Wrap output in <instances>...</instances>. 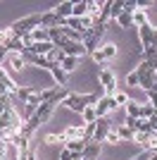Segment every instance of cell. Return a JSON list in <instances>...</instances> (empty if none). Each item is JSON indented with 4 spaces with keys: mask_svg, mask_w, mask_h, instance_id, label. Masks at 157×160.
<instances>
[{
    "mask_svg": "<svg viewBox=\"0 0 157 160\" xmlns=\"http://www.w3.org/2000/svg\"><path fill=\"white\" fill-rule=\"evenodd\" d=\"M117 136H119V141H129V143H133V132H131L129 127H124V124H117Z\"/></svg>",
    "mask_w": 157,
    "mask_h": 160,
    "instance_id": "obj_22",
    "label": "cell"
},
{
    "mask_svg": "<svg viewBox=\"0 0 157 160\" xmlns=\"http://www.w3.org/2000/svg\"><path fill=\"white\" fill-rule=\"evenodd\" d=\"M10 108H14L12 103H10V98H0V115H5Z\"/></svg>",
    "mask_w": 157,
    "mask_h": 160,
    "instance_id": "obj_34",
    "label": "cell"
},
{
    "mask_svg": "<svg viewBox=\"0 0 157 160\" xmlns=\"http://www.w3.org/2000/svg\"><path fill=\"white\" fill-rule=\"evenodd\" d=\"M150 48H157V27H155V31H152V41H150Z\"/></svg>",
    "mask_w": 157,
    "mask_h": 160,
    "instance_id": "obj_37",
    "label": "cell"
},
{
    "mask_svg": "<svg viewBox=\"0 0 157 160\" xmlns=\"http://www.w3.org/2000/svg\"><path fill=\"white\" fill-rule=\"evenodd\" d=\"M112 98H114V103H117V108H126V103H129V93H124V91H114V93H112Z\"/></svg>",
    "mask_w": 157,
    "mask_h": 160,
    "instance_id": "obj_24",
    "label": "cell"
},
{
    "mask_svg": "<svg viewBox=\"0 0 157 160\" xmlns=\"http://www.w3.org/2000/svg\"><path fill=\"white\" fill-rule=\"evenodd\" d=\"M86 143H88V141H83V139H78V141H64V148H67V151H72V153L83 155V148H86Z\"/></svg>",
    "mask_w": 157,
    "mask_h": 160,
    "instance_id": "obj_17",
    "label": "cell"
},
{
    "mask_svg": "<svg viewBox=\"0 0 157 160\" xmlns=\"http://www.w3.org/2000/svg\"><path fill=\"white\" fill-rule=\"evenodd\" d=\"M152 115H155V108H152L150 103H143V105H140V120H150Z\"/></svg>",
    "mask_w": 157,
    "mask_h": 160,
    "instance_id": "obj_26",
    "label": "cell"
},
{
    "mask_svg": "<svg viewBox=\"0 0 157 160\" xmlns=\"http://www.w3.org/2000/svg\"><path fill=\"white\" fill-rule=\"evenodd\" d=\"M100 153H102V143H95V141H91V143H86V148H83V158H81V160H98Z\"/></svg>",
    "mask_w": 157,
    "mask_h": 160,
    "instance_id": "obj_10",
    "label": "cell"
},
{
    "mask_svg": "<svg viewBox=\"0 0 157 160\" xmlns=\"http://www.w3.org/2000/svg\"><path fill=\"white\" fill-rule=\"evenodd\" d=\"M38 27H40V14H29V17H21L14 24H10V31H12L14 38L21 41L24 36H29L33 29H38Z\"/></svg>",
    "mask_w": 157,
    "mask_h": 160,
    "instance_id": "obj_1",
    "label": "cell"
},
{
    "mask_svg": "<svg viewBox=\"0 0 157 160\" xmlns=\"http://www.w3.org/2000/svg\"><path fill=\"white\" fill-rule=\"evenodd\" d=\"M7 62H10V67H12L14 72H24V69H26V62H24V58H21V55H17V53H10Z\"/></svg>",
    "mask_w": 157,
    "mask_h": 160,
    "instance_id": "obj_15",
    "label": "cell"
},
{
    "mask_svg": "<svg viewBox=\"0 0 157 160\" xmlns=\"http://www.w3.org/2000/svg\"><path fill=\"white\" fill-rule=\"evenodd\" d=\"M7 58H10V53H7V48H5V46H0V67H2V62H5Z\"/></svg>",
    "mask_w": 157,
    "mask_h": 160,
    "instance_id": "obj_36",
    "label": "cell"
},
{
    "mask_svg": "<svg viewBox=\"0 0 157 160\" xmlns=\"http://www.w3.org/2000/svg\"><path fill=\"white\" fill-rule=\"evenodd\" d=\"M117 27L119 29H131L133 27V12H121L117 17Z\"/></svg>",
    "mask_w": 157,
    "mask_h": 160,
    "instance_id": "obj_18",
    "label": "cell"
},
{
    "mask_svg": "<svg viewBox=\"0 0 157 160\" xmlns=\"http://www.w3.org/2000/svg\"><path fill=\"white\" fill-rule=\"evenodd\" d=\"M48 72L52 74V79H55V84H57L59 88H67V86H69V84H67V74H64V69H62L57 62H50Z\"/></svg>",
    "mask_w": 157,
    "mask_h": 160,
    "instance_id": "obj_7",
    "label": "cell"
},
{
    "mask_svg": "<svg viewBox=\"0 0 157 160\" xmlns=\"http://www.w3.org/2000/svg\"><path fill=\"white\" fill-rule=\"evenodd\" d=\"M55 108H57V105H55V103H50V100H48V103H40V105H38V110H36V117H38L40 124H45V122L52 117Z\"/></svg>",
    "mask_w": 157,
    "mask_h": 160,
    "instance_id": "obj_8",
    "label": "cell"
},
{
    "mask_svg": "<svg viewBox=\"0 0 157 160\" xmlns=\"http://www.w3.org/2000/svg\"><path fill=\"white\" fill-rule=\"evenodd\" d=\"M100 7H102V2H88V14L93 19H95V14H100Z\"/></svg>",
    "mask_w": 157,
    "mask_h": 160,
    "instance_id": "obj_31",
    "label": "cell"
},
{
    "mask_svg": "<svg viewBox=\"0 0 157 160\" xmlns=\"http://www.w3.org/2000/svg\"><path fill=\"white\" fill-rule=\"evenodd\" d=\"M124 2H126V0H112V7H110V24H117V17L124 12Z\"/></svg>",
    "mask_w": 157,
    "mask_h": 160,
    "instance_id": "obj_13",
    "label": "cell"
},
{
    "mask_svg": "<svg viewBox=\"0 0 157 160\" xmlns=\"http://www.w3.org/2000/svg\"><path fill=\"white\" fill-rule=\"evenodd\" d=\"M86 14H88V0L74 2V12H72V17H76V19H83Z\"/></svg>",
    "mask_w": 157,
    "mask_h": 160,
    "instance_id": "obj_19",
    "label": "cell"
},
{
    "mask_svg": "<svg viewBox=\"0 0 157 160\" xmlns=\"http://www.w3.org/2000/svg\"><path fill=\"white\" fill-rule=\"evenodd\" d=\"M10 38H12V31H10V27H2V29H0V46H5Z\"/></svg>",
    "mask_w": 157,
    "mask_h": 160,
    "instance_id": "obj_29",
    "label": "cell"
},
{
    "mask_svg": "<svg viewBox=\"0 0 157 160\" xmlns=\"http://www.w3.org/2000/svg\"><path fill=\"white\" fill-rule=\"evenodd\" d=\"M36 93V91H33V88H29V86H19V91H17V98L21 100V105H26V103H29V98H31V96Z\"/></svg>",
    "mask_w": 157,
    "mask_h": 160,
    "instance_id": "obj_23",
    "label": "cell"
},
{
    "mask_svg": "<svg viewBox=\"0 0 157 160\" xmlns=\"http://www.w3.org/2000/svg\"><path fill=\"white\" fill-rule=\"evenodd\" d=\"M136 31H138V38H140V55H143L145 50H150V41H152V31H155V27L148 22V24H143V27H138Z\"/></svg>",
    "mask_w": 157,
    "mask_h": 160,
    "instance_id": "obj_4",
    "label": "cell"
},
{
    "mask_svg": "<svg viewBox=\"0 0 157 160\" xmlns=\"http://www.w3.org/2000/svg\"><path fill=\"white\" fill-rule=\"evenodd\" d=\"M148 103H150L152 108L157 110V88H152V91H148Z\"/></svg>",
    "mask_w": 157,
    "mask_h": 160,
    "instance_id": "obj_35",
    "label": "cell"
},
{
    "mask_svg": "<svg viewBox=\"0 0 157 160\" xmlns=\"http://www.w3.org/2000/svg\"><path fill=\"white\" fill-rule=\"evenodd\" d=\"M29 36H31L33 43H45V41H50V31H48V29H40V27H38V29H33Z\"/></svg>",
    "mask_w": 157,
    "mask_h": 160,
    "instance_id": "obj_16",
    "label": "cell"
},
{
    "mask_svg": "<svg viewBox=\"0 0 157 160\" xmlns=\"http://www.w3.org/2000/svg\"><path fill=\"white\" fill-rule=\"evenodd\" d=\"M155 84H157V69H155Z\"/></svg>",
    "mask_w": 157,
    "mask_h": 160,
    "instance_id": "obj_38",
    "label": "cell"
},
{
    "mask_svg": "<svg viewBox=\"0 0 157 160\" xmlns=\"http://www.w3.org/2000/svg\"><path fill=\"white\" fill-rule=\"evenodd\" d=\"M72 12H74V2H72V0H64V2H59V5L55 7V14L62 17V19H69Z\"/></svg>",
    "mask_w": 157,
    "mask_h": 160,
    "instance_id": "obj_12",
    "label": "cell"
},
{
    "mask_svg": "<svg viewBox=\"0 0 157 160\" xmlns=\"http://www.w3.org/2000/svg\"><path fill=\"white\" fill-rule=\"evenodd\" d=\"M64 27L74 29V31H83V24H81V19H76V17H69V19H67V24H64Z\"/></svg>",
    "mask_w": 157,
    "mask_h": 160,
    "instance_id": "obj_28",
    "label": "cell"
},
{
    "mask_svg": "<svg viewBox=\"0 0 157 160\" xmlns=\"http://www.w3.org/2000/svg\"><path fill=\"white\" fill-rule=\"evenodd\" d=\"M148 14H145V10H136V12H133V27H143V24H148Z\"/></svg>",
    "mask_w": 157,
    "mask_h": 160,
    "instance_id": "obj_25",
    "label": "cell"
},
{
    "mask_svg": "<svg viewBox=\"0 0 157 160\" xmlns=\"http://www.w3.org/2000/svg\"><path fill=\"white\" fill-rule=\"evenodd\" d=\"M52 50H55V43H52V41H45V43H33V46L29 48V53H31V55H43V58H48Z\"/></svg>",
    "mask_w": 157,
    "mask_h": 160,
    "instance_id": "obj_9",
    "label": "cell"
},
{
    "mask_svg": "<svg viewBox=\"0 0 157 160\" xmlns=\"http://www.w3.org/2000/svg\"><path fill=\"white\" fill-rule=\"evenodd\" d=\"M57 141L64 143V136H62V134H48V136H45V143H48V146H50V143H57Z\"/></svg>",
    "mask_w": 157,
    "mask_h": 160,
    "instance_id": "obj_32",
    "label": "cell"
},
{
    "mask_svg": "<svg viewBox=\"0 0 157 160\" xmlns=\"http://www.w3.org/2000/svg\"><path fill=\"white\" fill-rule=\"evenodd\" d=\"M78 62H81V58H74V55H67L64 60L59 62V67L64 69V74H69V72H74V69H78Z\"/></svg>",
    "mask_w": 157,
    "mask_h": 160,
    "instance_id": "obj_14",
    "label": "cell"
},
{
    "mask_svg": "<svg viewBox=\"0 0 157 160\" xmlns=\"http://www.w3.org/2000/svg\"><path fill=\"white\" fill-rule=\"evenodd\" d=\"M138 81H140V77H138V72H136V69L126 74V84H129V86H138Z\"/></svg>",
    "mask_w": 157,
    "mask_h": 160,
    "instance_id": "obj_30",
    "label": "cell"
},
{
    "mask_svg": "<svg viewBox=\"0 0 157 160\" xmlns=\"http://www.w3.org/2000/svg\"><path fill=\"white\" fill-rule=\"evenodd\" d=\"M105 143H112V146H117V143H119V136H117V132H114V129L105 136Z\"/></svg>",
    "mask_w": 157,
    "mask_h": 160,
    "instance_id": "obj_33",
    "label": "cell"
},
{
    "mask_svg": "<svg viewBox=\"0 0 157 160\" xmlns=\"http://www.w3.org/2000/svg\"><path fill=\"white\" fill-rule=\"evenodd\" d=\"M62 136H64V141H78V139H83V124H69V127L62 132Z\"/></svg>",
    "mask_w": 157,
    "mask_h": 160,
    "instance_id": "obj_11",
    "label": "cell"
},
{
    "mask_svg": "<svg viewBox=\"0 0 157 160\" xmlns=\"http://www.w3.org/2000/svg\"><path fill=\"white\" fill-rule=\"evenodd\" d=\"M98 81H100V86L105 88V96H112L117 91V74L112 69H107L105 65L98 67Z\"/></svg>",
    "mask_w": 157,
    "mask_h": 160,
    "instance_id": "obj_2",
    "label": "cell"
},
{
    "mask_svg": "<svg viewBox=\"0 0 157 160\" xmlns=\"http://www.w3.org/2000/svg\"><path fill=\"white\" fill-rule=\"evenodd\" d=\"M64 58H67V55H64V50H59V48H55V50H52V53L48 55V62H57V65H59V62L64 60Z\"/></svg>",
    "mask_w": 157,
    "mask_h": 160,
    "instance_id": "obj_27",
    "label": "cell"
},
{
    "mask_svg": "<svg viewBox=\"0 0 157 160\" xmlns=\"http://www.w3.org/2000/svg\"><path fill=\"white\" fill-rule=\"evenodd\" d=\"M14 160H19V158H14Z\"/></svg>",
    "mask_w": 157,
    "mask_h": 160,
    "instance_id": "obj_39",
    "label": "cell"
},
{
    "mask_svg": "<svg viewBox=\"0 0 157 160\" xmlns=\"http://www.w3.org/2000/svg\"><path fill=\"white\" fill-rule=\"evenodd\" d=\"M117 110V103H114V98L112 96H102V98L95 103V112H98V120L100 117H107L110 112H114Z\"/></svg>",
    "mask_w": 157,
    "mask_h": 160,
    "instance_id": "obj_5",
    "label": "cell"
},
{
    "mask_svg": "<svg viewBox=\"0 0 157 160\" xmlns=\"http://www.w3.org/2000/svg\"><path fill=\"white\" fill-rule=\"evenodd\" d=\"M112 132V122L107 120V117H100L98 122H95V134H93V141L95 143H105V136Z\"/></svg>",
    "mask_w": 157,
    "mask_h": 160,
    "instance_id": "obj_6",
    "label": "cell"
},
{
    "mask_svg": "<svg viewBox=\"0 0 157 160\" xmlns=\"http://www.w3.org/2000/svg\"><path fill=\"white\" fill-rule=\"evenodd\" d=\"M91 58L98 62V65H107L110 60H114V58H117V46H114V43H105V46H100L98 50L91 55Z\"/></svg>",
    "mask_w": 157,
    "mask_h": 160,
    "instance_id": "obj_3",
    "label": "cell"
},
{
    "mask_svg": "<svg viewBox=\"0 0 157 160\" xmlns=\"http://www.w3.org/2000/svg\"><path fill=\"white\" fill-rule=\"evenodd\" d=\"M81 117H83V124H95L98 122V112H95V105H88L81 112Z\"/></svg>",
    "mask_w": 157,
    "mask_h": 160,
    "instance_id": "obj_20",
    "label": "cell"
},
{
    "mask_svg": "<svg viewBox=\"0 0 157 160\" xmlns=\"http://www.w3.org/2000/svg\"><path fill=\"white\" fill-rule=\"evenodd\" d=\"M124 110H126V117H133V120L140 117V103H136V100H129Z\"/></svg>",
    "mask_w": 157,
    "mask_h": 160,
    "instance_id": "obj_21",
    "label": "cell"
}]
</instances>
